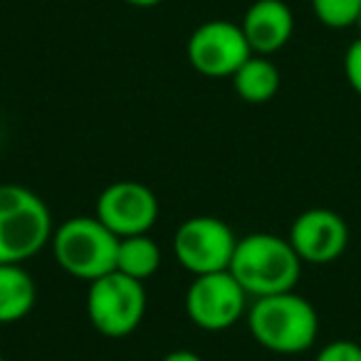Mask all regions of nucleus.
<instances>
[{
	"mask_svg": "<svg viewBox=\"0 0 361 361\" xmlns=\"http://www.w3.org/2000/svg\"><path fill=\"white\" fill-rule=\"evenodd\" d=\"M243 35L252 55H275L295 32V16L285 0H255L243 16Z\"/></svg>",
	"mask_w": 361,
	"mask_h": 361,
	"instance_id": "11",
	"label": "nucleus"
},
{
	"mask_svg": "<svg viewBox=\"0 0 361 361\" xmlns=\"http://www.w3.org/2000/svg\"><path fill=\"white\" fill-rule=\"evenodd\" d=\"M287 240L305 265H331L349 247V226L331 208H310L295 218Z\"/></svg>",
	"mask_w": 361,
	"mask_h": 361,
	"instance_id": "10",
	"label": "nucleus"
},
{
	"mask_svg": "<svg viewBox=\"0 0 361 361\" xmlns=\"http://www.w3.org/2000/svg\"><path fill=\"white\" fill-rule=\"evenodd\" d=\"M161 361H203L196 351H188V349H176L171 354H166Z\"/></svg>",
	"mask_w": 361,
	"mask_h": 361,
	"instance_id": "18",
	"label": "nucleus"
},
{
	"mask_svg": "<svg viewBox=\"0 0 361 361\" xmlns=\"http://www.w3.org/2000/svg\"><path fill=\"white\" fill-rule=\"evenodd\" d=\"M312 11L324 27L346 30V27H354L359 18L361 0H312Z\"/></svg>",
	"mask_w": 361,
	"mask_h": 361,
	"instance_id": "15",
	"label": "nucleus"
},
{
	"mask_svg": "<svg viewBox=\"0 0 361 361\" xmlns=\"http://www.w3.org/2000/svg\"><path fill=\"white\" fill-rule=\"evenodd\" d=\"M314 361H361V344L354 339H334L317 351Z\"/></svg>",
	"mask_w": 361,
	"mask_h": 361,
	"instance_id": "16",
	"label": "nucleus"
},
{
	"mask_svg": "<svg viewBox=\"0 0 361 361\" xmlns=\"http://www.w3.org/2000/svg\"><path fill=\"white\" fill-rule=\"evenodd\" d=\"M37 302V285L23 265H0V324L25 319Z\"/></svg>",
	"mask_w": 361,
	"mask_h": 361,
	"instance_id": "12",
	"label": "nucleus"
},
{
	"mask_svg": "<svg viewBox=\"0 0 361 361\" xmlns=\"http://www.w3.org/2000/svg\"><path fill=\"white\" fill-rule=\"evenodd\" d=\"M300 255L287 238L275 233H250L238 238L235 255L231 260V275L243 285L247 295L270 297L292 292L302 275Z\"/></svg>",
	"mask_w": 361,
	"mask_h": 361,
	"instance_id": "1",
	"label": "nucleus"
},
{
	"mask_svg": "<svg viewBox=\"0 0 361 361\" xmlns=\"http://www.w3.org/2000/svg\"><path fill=\"white\" fill-rule=\"evenodd\" d=\"M0 361H6V359H3V354H0Z\"/></svg>",
	"mask_w": 361,
	"mask_h": 361,
	"instance_id": "21",
	"label": "nucleus"
},
{
	"mask_svg": "<svg viewBox=\"0 0 361 361\" xmlns=\"http://www.w3.org/2000/svg\"><path fill=\"white\" fill-rule=\"evenodd\" d=\"M52 252L67 275L94 282L116 270L119 238L97 216L67 218L52 233Z\"/></svg>",
	"mask_w": 361,
	"mask_h": 361,
	"instance_id": "4",
	"label": "nucleus"
},
{
	"mask_svg": "<svg viewBox=\"0 0 361 361\" xmlns=\"http://www.w3.org/2000/svg\"><path fill=\"white\" fill-rule=\"evenodd\" d=\"M252 339L275 354H302L319 336V314L307 297L292 292L257 297L247 310Z\"/></svg>",
	"mask_w": 361,
	"mask_h": 361,
	"instance_id": "2",
	"label": "nucleus"
},
{
	"mask_svg": "<svg viewBox=\"0 0 361 361\" xmlns=\"http://www.w3.org/2000/svg\"><path fill=\"white\" fill-rule=\"evenodd\" d=\"M124 3L131 8H156V6H161L164 0H124Z\"/></svg>",
	"mask_w": 361,
	"mask_h": 361,
	"instance_id": "19",
	"label": "nucleus"
},
{
	"mask_svg": "<svg viewBox=\"0 0 361 361\" xmlns=\"http://www.w3.org/2000/svg\"><path fill=\"white\" fill-rule=\"evenodd\" d=\"M186 57L203 77H233L252 57V50L240 25L231 20H208L191 32Z\"/></svg>",
	"mask_w": 361,
	"mask_h": 361,
	"instance_id": "8",
	"label": "nucleus"
},
{
	"mask_svg": "<svg viewBox=\"0 0 361 361\" xmlns=\"http://www.w3.org/2000/svg\"><path fill=\"white\" fill-rule=\"evenodd\" d=\"M161 267V250L156 240L146 235L119 238V250H116V272L134 280L144 282Z\"/></svg>",
	"mask_w": 361,
	"mask_h": 361,
	"instance_id": "14",
	"label": "nucleus"
},
{
	"mask_svg": "<svg viewBox=\"0 0 361 361\" xmlns=\"http://www.w3.org/2000/svg\"><path fill=\"white\" fill-rule=\"evenodd\" d=\"M282 77L275 62L262 55H252L240 70L233 75V87L238 97L247 104H265L280 92Z\"/></svg>",
	"mask_w": 361,
	"mask_h": 361,
	"instance_id": "13",
	"label": "nucleus"
},
{
	"mask_svg": "<svg viewBox=\"0 0 361 361\" xmlns=\"http://www.w3.org/2000/svg\"><path fill=\"white\" fill-rule=\"evenodd\" d=\"M354 27H356V30H359V37H361V13H359V18H356Z\"/></svg>",
	"mask_w": 361,
	"mask_h": 361,
	"instance_id": "20",
	"label": "nucleus"
},
{
	"mask_svg": "<svg viewBox=\"0 0 361 361\" xmlns=\"http://www.w3.org/2000/svg\"><path fill=\"white\" fill-rule=\"evenodd\" d=\"M144 314V282L121 275L116 270L90 282V290H87V317H90V324L102 336H109V339L129 336L141 324Z\"/></svg>",
	"mask_w": 361,
	"mask_h": 361,
	"instance_id": "5",
	"label": "nucleus"
},
{
	"mask_svg": "<svg viewBox=\"0 0 361 361\" xmlns=\"http://www.w3.org/2000/svg\"><path fill=\"white\" fill-rule=\"evenodd\" d=\"M97 218L116 238L146 235L159 221V198L139 180H114L97 198Z\"/></svg>",
	"mask_w": 361,
	"mask_h": 361,
	"instance_id": "9",
	"label": "nucleus"
},
{
	"mask_svg": "<svg viewBox=\"0 0 361 361\" xmlns=\"http://www.w3.org/2000/svg\"><path fill=\"white\" fill-rule=\"evenodd\" d=\"M344 77L349 87L361 97V37H356L344 52Z\"/></svg>",
	"mask_w": 361,
	"mask_h": 361,
	"instance_id": "17",
	"label": "nucleus"
},
{
	"mask_svg": "<svg viewBox=\"0 0 361 361\" xmlns=\"http://www.w3.org/2000/svg\"><path fill=\"white\" fill-rule=\"evenodd\" d=\"M238 238L226 221L213 216L188 218L173 235L176 260L193 277L223 272L231 267Z\"/></svg>",
	"mask_w": 361,
	"mask_h": 361,
	"instance_id": "6",
	"label": "nucleus"
},
{
	"mask_svg": "<svg viewBox=\"0 0 361 361\" xmlns=\"http://www.w3.org/2000/svg\"><path fill=\"white\" fill-rule=\"evenodd\" d=\"M247 310V292L231 270L198 275L188 285L186 314L198 329L223 331L243 319Z\"/></svg>",
	"mask_w": 361,
	"mask_h": 361,
	"instance_id": "7",
	"label": "nucleus"
},
{
	"mask_svg": "<svg viewBox=\"0 0 361 361\" xmlns=\"http://www.w3.org/2000/svg\"><path fill=\"white\" fill-rule=\"evenodd\" d=\"M52 216L35 191L0 183V265H23L52 240Z\"/></svg>",
	"mask_w": 361,
	"mask_h": 361,
	"instance_id": "3",
	"label": "nucleus"
}]
</instances>
